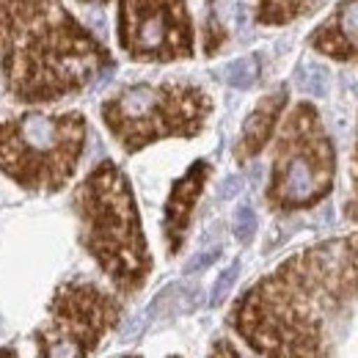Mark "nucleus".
Returning a JSON list of instances; mask_svg holds the SVG:
<instances>
[{"label": "nucleus", "instance_id": "obj_5", "mask_svg": "<svg viewBox=\"0 0 358 358\" xmlns=\"http://www.w3.org/2000/svg\"><path fill=\"white\" fill-rule=\"evenodd\" d=\"M213 113L210 94L185 80L133 83L102 102V122L124 152L163 138H193Z\"/></svg>", "mask_w": 358, "mask_h": 358}, {"label": "nucleus", "instance_id": "obj_6", "mask_svg": "<svg viewBox=\"0 0 358 358\" xmlns=\"http://www.w3.org/2000/svg\"><path fill=\"white\" fill-rule=\"evenodd\" d=\"M336 174V152L331 135L312 102H298L275 138L268 204L278 213L309 210L320 204Z\"/></svg>", "mask_w": 358, "mask_h": 358}, {"label": "nucleus", "instance_id": "obj_15", "mask_svg": "<svg viewBox=\"0 0 358 358\" xmlns=\"http://www.w3.org/2000/svg\"><path fill=\"white\" fill-rule=\"evenodd\" d=\"M254 231H257V215H254V210L248 204L237 207V213H234V234H237V240L240 243H248L254 237Z\"/></svg>", "mask_w": 358, "mask_h": 358}, {"label": "nucleus", "instance_id": "obj_17", "mask_svg": "<svg viewBox=\"0 0 358 358\" xmlns=\"http://www.w3.org/2000/svg\"><path fill=\"white\" fill-rule=\"evenodd\" d=\"M207 358H240V353L234 350V345L231 342H226V339H218V342H213V348H210V356Z\"/></svg>", "mask_w": 358, "mask_h": 358}, {"label": "nucleus", "instance_id": "obj_21", "mask_svg": "<svg viewBox=\"0 0 358 358\" xmlns=\"http://www.w3.org/2000/svg\"><path fill=\"white\" fill-rule=\"evenodd\" d=\"M353 182H356V190H358V146H356V166H353Z\"/></svg>", "mask_w": 358, "mask_h": 358}, {"label": "nucleus", "instance_id": "obj_11", "mask_svg": "<svg viewBox=\"0 0 358 358\" xmlns=\"http://www.w3.org/2000/svg\"><path fill=\"white\" fill-rule=\"evenodd\" d=\"M284 108H287V86H278L275 91H270L268 96H262L259 105L248 113V119L243 124V133H240V141H237V149H234V157L240 163L257 157L268 146L270 135L275 130Z\"/></svg>", "mask_w": 358, "mask_h": 358}, {"label": "nucleus", "instance_id": "obj_3", "mask_svg": "<svg viewBox=\"0 0 358 358\" xmlns=\"http://www.w3.org/2000/svg\"><path fill=\"white\" fill-rule=\"evenodd\" d=\"M80 243L122 295H135L149 273L152 257L141 229L133 187L124 171L105 160L75 190Z\"/></svg>", "mask_w": 358, "mask_h": 358}, {"label": "nucleus", "instance_id": "obj_10", "mask_svg": "<svg viewBox=\"0 0 358 358\" xmlns=\"http://www.w3.org/2000/svg\"><path fill=\"white\" fill-rule=\"evenodd\" d=\"M312 50L334 61L358 64V0H339L309 36Z\"/></svg>", "mask_w": 358, "mask_h": 358}, {"label": "nucleus", "instance_id": "obj_4", "mask_svg": "<svg viewBox=\"0 0 358 358\" xmlns=\"http://www.w3.org/2000/svg\"><path fill=\"white\" fill-rule=\"evenodd\" d=\"M83 146V113H25L0 124V171L25 190L55 193L75 177Z\"/></svg>", "mask_w": 358, "mask_h": 358}, {"label": "nucleus", "instance_id": "obj_8", "mask_svg": "<svg viewBox=\"0 0 358 358\" xmlns=\"http://www.w3.org/2000/svg\"><path fill=\"white\" fill-rule=\"evenodd\" d=\"M119 45L133 61L190 58L193 25L185 0H119Z\"/></svg>", "mask_w": 358, "mask_h": 358}, {"label": "nucleus", "instance_id": "obj_14", "mask_svg": "<svg viewBox=\"0 0 358 358\" xmlns=\"http://www.w3.org/2000/svg\"><path fill=\"white\" fill-rule=\"evenodd\" d=\"M301 89L309 96H325L328 94V72L322 66H306L301 75Z\"/></svg>", "mask_w": 358, "mask_h": 358}, {"label": "nucleus", "instance_id": "obj_7", "mask_svg": "<svg viewBox=\"0 0 358 358\" xmlns=\"http://www.w3.org/2000/svg\"><path fill=\"white\" fill-rule=\"evenodd\" d=\"M122 301L94 281H66L55 289L47 320L34 331L36 358H89L116 328Z\"/></svg>", "mask_w": 358, "mask_h": 358}, {"label": "nucleus", "instance_id": "obj_13", "mask_svg": "<svg viewBox=\"0 0 358 358\" xmlns=\"http://www.w3.org/2000/svg\"><path fill=\"white\" fill-rule=\"evenodd\" d=\"M257 75H259V61H257V55L237 58V61H231V64L226 66V83L234 86V89H248V86H254Z\"/></svg>", "mask_w": 358, "mask_h": 358}, {"label": "nucleus", "instance_id": "obj_9", "mask_svg": "<svg viewBox=\"0 0 358 358\" xmlns=\"http://www.w3.org/2000/svg\"><path fill=\"white\" fill-rule=\"evenodd\" d=\"M210 177V163L207 160H196L182 177L174 182L169 201H166V215H163V237L169 245V254H179L185 237H187V226H190V215L193 207L207 185Z\"/></svg>", "mask_w": 358, "mask_h": 358}, {"label": "nucleus", "instance_id": "obj_19", "mask_svg": "<svg viewBox=\"0 0 358 358\" xmlns=\"http://www.w3.org/2000/svg\"><path fill=\"white\" fill-rule=\"evenodd\" d=\"M237 190H240V179H237V177H229L224 182V190H221V196H224V199H229V196H234Z\"/></svg>", "mask_w": 358, "mask_h": 358}, {"label": "nucleus", "instance_id": "obj_18", "mask_svg": "<svg viewBox=\"0 0 358 358\" xmlns=\"http://www.w3.org/2000/svg\"><path fill=\"white\" fill-rule=\"evenodd\" d=\"M14 3L17 0H0V39L8 28V20H11V11H14Z\"/></svg>", "mask_w": 358, "mask_h": 358}, {"label": "nucleus", "instance_id": "obj_24", "mask_svg": "<svg viewBox=\"0 0 358 358\" xmlns=\"http://www.w3.org/2000/svg\"><path fill=\"white\" fill-rule=\"evenodd\" d=\"M171 358H179V356H171Z\"/></svg>", "mask_w": 358, "mask_h": 358}, {"label": "nucleus", "instance_id": "obj_23", "mask_svg": "<svg viewBox=\"0 0 358 358\" xmlns=\"http://www.w3.org/2000/svg\"><path fill=\"white\" fill-rule=\"evenodd\" d=\"M122 358H141V356H122Z\"/></svg>", "mask_w": 358, "mask_h": 358}, {"label": "nucleus", "instance_id": "obj_20", "mask_svg": "<svg viewBox=\"0 0 358 358\" xmlns=\"http://www.w3.org/2000/svg\"><path fill=\"white\" fill-rule=\"evenodd\" d=\"M0 358H17V350L14 348H0Z\"/></svg>", "mask_w": 358, "mask_h": 358}, {"label": "nucleus", "instance_id": "obj_2", "mask_svg": "<svg viewBox=\"0 0 358 358\" xmlns=\"http://www.w3.org/2000/svg\"><path fill=\"white\" fill-rule=\"evenodd\" d=\"M110 64L108 50L61 6L17 0L3 34V78L20 102L45 105L86 89Z\"/></svg>", "mask_w": 358, "mask_h": 358}, {"label": "nucleus", "instance_id": "obj_22", "mask_svg": "<svg viewBox=\"0 0 358 358\" xmlns=\"http://www.w3.org/2000/svg\"><path fill=\"white\" fill-rule=\"evenodd\" d=\"M89 3H105V0H89Z\"/></svg>", "mask_w": 358, "mask_h": 358}, {"label": "nucleus", "instance_id": "obj_16", "mask_svg": "<svg viewBox=\"0 0 358 358\" xmlns=\"http://www.w3.org/2000/svg\"><path fill=\"white\" fill-rule=\"evenodd\" d=\"M237 270H240V265L234 262L231 268H226L224 273H221L218 284L213 287V303H221L226 295H229V289H231V284H234V275H237Z\"/></svg>", "mask_w": 358, "mask_h": 358}, {"label": "nucleus", "instance_id": "obj_1", "mask_svg": "<svg viewBox=\"0 0 358 358\" xmlns=\"http://www.w3.org/2000/svg\"><path fill=\"white\" fill-rule=\"evenodd\" d=\"M358 303V231L309 245L254 284L229 317L262 358H328Z\"/></svg>", "mask_w": 358, "mask_h": 358}, {"label": "nucleus", "instance_id": "obj_12", "mask_svg": "<svg viewBox=\"0 0 358 358\" xmlns=\"http://www.w3.org/2000/svg\"><path fill=\"white\" fill-rule=\"evenodd\" d=\"M317 0H257L259 25H287L303 14H312Z\"/></svg>", "mask_w": 358, "mask_h": 358}]
</instances>
